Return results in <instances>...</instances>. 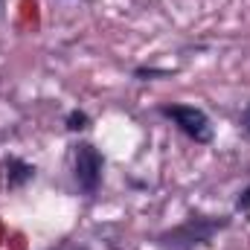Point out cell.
<instances>
[{"instance_id":"1","label":"cell","mask_w":250,"mask_h":250,"mask_svg":"<svg viewBox=\"0 0 250 250\" xmlns=\"http://www.w3.org/2000/svg\"><path fill=\"white\" fill-rule=\"evenodd\" d=\"M230 218L224 215H192L184 224L172 227V230H163L157 236V248L160 250H195L201 245H207L212 236H218L221 230H227Z\"/></svg>"},{"instance_id":"2","label":"cell","mask_w":250,"mask_h":250,"mask_svg":"<svg viewBox=\"0 0 250 250\" xmlns=\"http://www.w3.org/2000/svg\"><path fill=\"white\" fill-rule=\"evenodd\" d=\"M160 114H163L166 120H172V123L178 125L189 140H195V143H209V140H212L209 117H207L201 108H195V105H163Z\"/></svg>"},{"instance_id":"3","label":"cell","mask_w":250,"mask_h":250,"mask_svg":"<svg viewBox=\"0 0 250 250\" xmlns=\"http://www.w3.org/2000/svg\"><path fill=\"white\" fill-rule=\"evenodd\" d=\"M102 169H105V160L99 154L96 146L90 143H82L76 148V160H73V175H76V184L84 195H96L99 184H102Z\"/></svg>"},{"instance_id":"4","label":"cell","mask_w":250,"mask_h":250,"mask_svg":"<svg viewBox=\"0 0 250 250\" xmlns=\"http://www.w3.org/2000/svg\"><path fill=\"white\" fill-rule=\"evenodd\" d=\"M6 169H9V175H6L9 189H21L23 184H29V181L35 178V166L23 163V160H18V157H12V160L6 163Z\"/></svg>"},{"instance_id":"5","label":"cell","mask_w":250,"mask_h":250,"mask_svg":"<svg viewBox=\"0 0 250 250\" xmlns=\"http://www.w3.org/2000/svg\"><path fill=\"white\" fill-rule=\"evenodd\" d=\"M87 123H90V117L84 111H70L67 114V128L70 131H82V128H87Z\"/></svg>"},{"instance_id":"6","label":"cell","mask_w":250,"mask_h":250,"mask_svg":"<svg viewBox=\"0 0 250 250\" xmlns=\"http://www.w3.org/2000/svg\"><path fill=\"white\" fill-rule=\"evenodd\" d=\"M175 70H146V67H140V70H134V76L137 79H154V76H172Z\"/></svg>"},{"instance_id":"7","label":"cell","mask_w":250,"mask_h":250,"mask_svg":"<svg viewBox=\"0 0 250 250\" xmlns=\"http://www.w3.org/2000/svg\"><path fill=\"white\" fill-rule=\"evenodd\" d=\"M236 209H239V212H248V209H250V187L245 189L242 195H239V201H236Z\"/></svg>"},{"instance_id":"8","label":"cell","mask_w":250,"mask_h":250,"mask_svg":"<svg viewBox=\"0 0 250 250\" xmlns=\"http://www.w3.org/2000/svg\"><path fill=\"white\" fill-rule=\"evenodd\" d=\"M245 125H248V131H250V105H248V111H245Z\"/></svg>"}]
</instances>
